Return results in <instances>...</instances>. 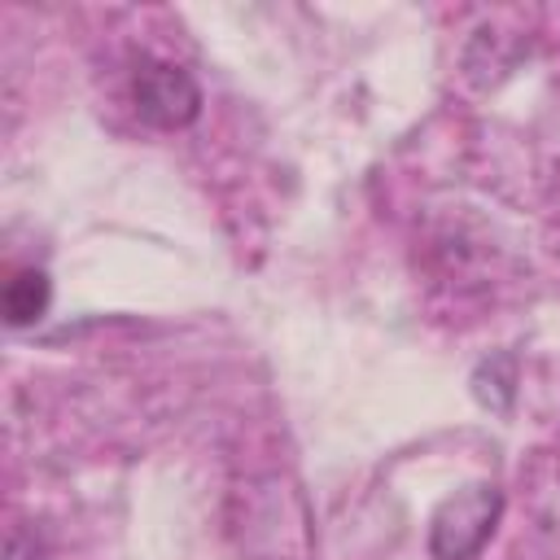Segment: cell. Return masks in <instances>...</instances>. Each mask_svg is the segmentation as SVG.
<instances>
[{
  "instance_id": "6da1fadb",
  "label": "cell",
  "mask_w": 560,
  "mask_h": 560,
  "mask_svg": "<svg viewBox=\"0 0 560 560\" xmlns=\"http://www.w3.org/2000/svg\"><path fill=\"white\" fill-rule=\"evenodd\" d=\"M503 512V494L486 481L455 490L429 521V556L433 560H477L490 542Z\"/></svg>"
},
{
  "instance_id": "7a4b0ae2",
  "label": "cell",
  "mask_w": 560,
  "mask_h": 560,
  "mask_svg": "<svg viewBox=\"0 0 560 560\" xmlns=\"http://www.w3.org/2000/svg\"><path fill=\"white\" fill-rule=\"evenodd\" d=\"M131 101H136V114L149 127H162V131H179V127H188L201 114L197 79L184 66H171V61H158V57H144L136 66Z\"/></svg>"
},
{
  "instance_id": "3957f363",
  "label": "cell",
  "mask_w": 560,
  "mask_h": 560,
  "mask_svg": "<svg viewBox=\"0 0 560 560\" xmlns=\"http://www.w3.org/2000/svg\"><path fill=\"white\" fill-rule=\"evenodd\" d=\"M4 319L13 324V328H26V324H35L44 311H48V302H52V280H48V271H39V267H18L9 280H4Z\"/></svg>"
}]
</instances>
